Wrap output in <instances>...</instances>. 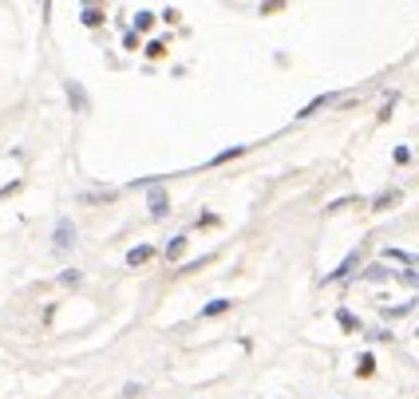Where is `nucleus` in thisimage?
I'll return each mask as SVG.
<instances>
[{
  "label": "nucleus",
  "mask_w": 419,
  "mask_h": 399,
  "mask_svg": "<svg viewBox=\"0 0 419 399\" xmlns=\"http://www.w3.org/2000/svg\"><path fill=\"white\" fill-rule=\"evenodd\" d=\"M51 250H56V253H71V250H75V221H71V218H60V221H56Z\"/></svg>",
  "instance_id": "1"
},
{
  "label": "nucleus",
  "mask_w": 419,
  "mask_h": 399,
  "mask_svg": "<svg viewBox=\"0 0 419 399\" xmlns=\"http://www.w3.org/2000/svg\"><path fill=\"white\" fill-rule=\"evenodd\" d=\"M150 214H154V218H166L170 214V202H166V190L162 186L150 190Z\"/></svg>",
  "instance_id": "2"
},
{
  "label": "nucleus",
  "mask_w": 419,
  "mask_h": 399,
  "mask_svg": "<svg viewBox=\"0 0 419 399\" xmlns=\"http://www.w3.org/2000/svg\"><path fill=\"white\" fill-rule=\"evenodd\" d=\"M150 257H154V245H135V250L127 253V265L130 269H139V265H147Z\"/></svg>",
  "instance_id": "3"
},
{
  "label": "nucleus",
  "mask_w": 419,
  "mask_h": 399,
  "mask_svg": "<svg viewBox=\"0 0 419 399\" xmlns=\"http://www.w3.org/2000/svg\"><path fill=\"white\" fill-rule=\"evenodd\" d=\"M68 99H71V107L75 111H87L91 103H87V95H83V87L80 83H68Z\"/></svg>",
  "instance_id": "4"
},
{
  "label": "nucleus",
  "mask_w": 419,
  "mask_h": 399,
  "mask_svg": "<svg viewBox=\"0 0 419 399\" xmlns=\"http://www.w3.org/2000/svg\"><path fill=\"white\" fill-rule=\"evenodd\" d=\"M83 202H87V206H107V202H115V190H99V194H83Z\"/></svg>",
  "instance_id": "5"
},
{
  "label": "nucleus",
  "mask_w": 419,
  "mask_h": 399,
  "mask_svg": "<svg viewBox=\"0 0 419 399\" xmlns=\"http://www.w3.org/2000/svg\"><path fill=\"white\" fill-rule=\"evenodd\" d=\"M80 16H83V24H87V28H99V24H103V8H83Z\"/></svg>",
  "instance_id": "6"
},
{
  "label": "nucleus",
  "mask_w": 419,
  "mask_h": 399,
  "mask_svg": "<svg viewBox=\"0 0 419 399\" xmlns=\"http://www.w3.org/2000/svg\"><path fill=\"white\" fill-rule=\"evenodd\" d=\"M182 250H186V238L178 233V238H170V245H166V257H174V261H178V257H182Z\"/></svg>",
  "instance_id": "7"
},
{
  "label": "nucleus",
  "mask_w": 419,
  "mask_h": 399,
  "mask_svg": "<svg viewBox=\"0 0 419 399\" xmlns=\"http://www.w3.org/2000/svg\"><path fill=\"white\" fill-rule=\"evenodd\" d=\"M226 309H230V300H210L206 309H202V317H221Z\"/></svg>",
  "instance_id": "8"
},
{
  "label": "nucleus",
  "mask_w": 419,
  "mask_h": 399,
  "mask_svg": "<svg viewBox=\"0 0 419 399\" xmlns=\"http://www.w3.org/2000/svg\"><path fill=\"white\" fill-rule=\"evenodd\" d=\"M150 24H154V12H139V16H135V28L139 32H147Z\"/></svg>",
  "instance_id": "9"
},
{
  "label": "nucleus",
  "mask_w": 419,
  "mask_h": 399,
  "mask_svg": "<svg viewBox=\"0 0 419 399\" xmlns=\"http://www.w3.org/2000/svg\"><path fill=\"white\" fill-rule=\"evenodd\" d=\"M360 376H372V372H376V360H372V356H360Z\"/></svg>",
  "instance_id": "10"
},
{
  "label": "nucleus",
  "mask_w": 419,
  "mask_h": 399,
  "mask_svg": "<svg viewBox=\"0 0 419 399\" xmlns=\"http://www.w3.org/2000/svg\"><path fill=\"white\" fill-rule=\"evenodd\" d=\"M241 150H245V147H230L226 154H218V159H210V162H214V166H218V162H230V159H238Z\"/></svg>",
  "instance_id": "11"
},
{
  "label": "nucleus",
  "mask_w": 419,
  "mask_h": 399,
  "mask_svg": "<svg viewBox=\"0 0 419 399\" xmlns=\"http://www.w3.org/2000/svg\"><path fill=\"white\" fill-rule=\"evenodd\" d=\"M396 198H399L396 190H388V194H379V198H376V210H384V206H391V202H396Z\"/></svg>",
  "instance_id": "12"
},
{
  "label": "nucleus",
  "mask_w": 419,
  "mask_h": 399,
  "mask_svg": "<svg viewBox=\"0 0 419 399\" xmlns=\"http://www.w3.org/2000/svg\"><path fill=\"white\" fill-rule=\"evenodd\" d=\"M364 277H368V281H384V277H388V269H384V265H372V269L364 273Z\"/></svg>",
  "instance_id": "13"
}]
</instances>
